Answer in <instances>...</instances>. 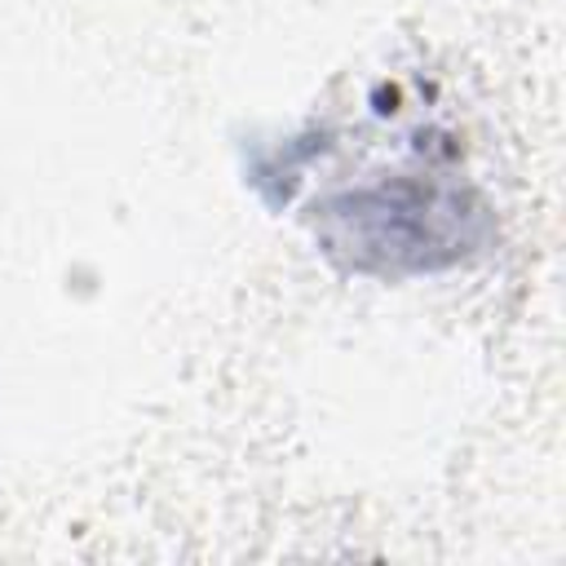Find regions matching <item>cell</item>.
Here are the masks:
<instances>
[{"label":"cell","instance_id":"obj_1","mask_svg":"<svg viewBox=\"0 0 566 566\" xmlns=\"http://www.w3.org/2000/svg\"><path fill=\"white\" fill-rule=\"evenodd\" d=\"M332 221L340 226V239L394 221V230L376 234L358 252V265H367V256L380 252L385 256L380 265L389 270L398 256L411 261V265H433V248H447V256H455V248L464 243L469 212L460 208L455 190H420L416 181H402V186H380V190L345 195L332 208Z\"/></svg>","mask_w":566,"mask_h":566}]
</instances>
